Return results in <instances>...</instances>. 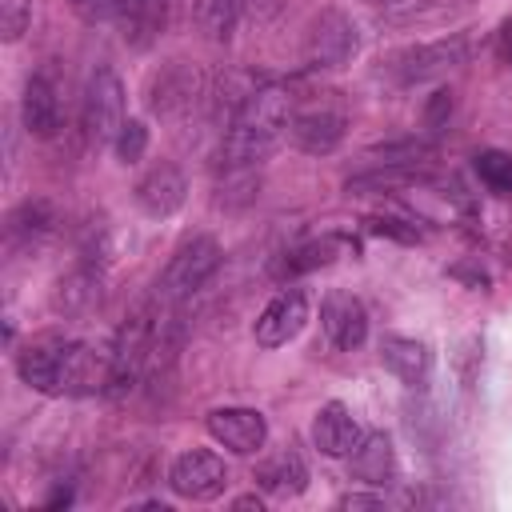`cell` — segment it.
<instances>
[{
    "label": "cell",
    "mask_w": 512,
    "mask_h": 512,
    "mask_svg": "<svg viewBox=\"0 0 512 512\" xmlns=\"http://www.w3.org/2000/svg\"><path fill=\"white\" fill-rule=\"evenodd\" d=\"M292 92L284 84H256L232 108L220 136V168H260L292 124Z\"/></svg>",
    "instance_id": "6da1fadb"
},
{
    "label": "cell",
    "mask_w": 512,
    "mask_h": 512,
    "mask_svg": "<svg viewBox=\"0 0 512 512\" xmlns=\"http://www.w3.org/2000/svg\"><path fill=\"white\" fill-rule=\"evenodd\" d=\"M216 268H220V244H216V236H208V232L188 236V240L172 252V260L164 264V272L156 276V284H152L148 296H152L160 308H180L184 300H192V296L212 280Z\"/></svg>",
    "instance_id": "7a4b0ae2"
},
{
    "label": "cell",
    "mask_w": 512,
    "mask_h": 512,
    "mask_svg": "<svg viewBox=\"0 0 512 512\" xmlns=\"http://www.w3.org/2000/svg\"><path fill=\"white\" fill-rule=\"evenodd\" d=\"M356 48H360V28L340 8L316 12L304 28V68H312V72L344 68L356 56Z\"/></svg>",
    "instance_id": "3957f363"
},
{
    "label": "cell",
    "mask_w": 512,
    "mask_h": 512,
    "mask_svg": "<svg viewBox=\"0 0 512 512\" xmlns=\"http://www.w3.org/2000/svg\"><path fill=\"white\" fill-rule=\"evenodd\" d=\"M124 120H128V116H124V84H120V76H116L108 64L92 68V76H88V84H84V100H80L84 140L96 144V148H100V144H112Z\"/></svg>",
    "instance_id": "277c9868"
},
{
    "label": "cell",
    "mask_w": 512,
    "mask_h": 512,
    "mask_svg": "<svg viewBox=\"0 0 512 512\" xmlns=\"http://www.w3.org/2000/svg\"><path fill=\"white\" fill-rule=\"evenodd\" d=\"M168 488L180 500H216L228 488V468L212 448H188L172 460Z\"/></svg>",
    "instance_id": "5b68a950"
},
{
    "label": "cell",
    "mask_w": 512,
    "mask_h": 512,
    "mask_svg": "<svg viewBox=\"0 0 512 512\" xmlns=\"http://www.w3.org/2000/svg\"><path fill=\"white\" fill-rule=\"evenodd\" d=\"M204 96V76L196 64L188 60H168L160 72H152L148 80V108L164 120L192 112V104Z\"/></svg>",
    "instance_id": "8992f818"
},
{
    "label": "cell",
    "mask_w": 512,
    "mask_h": 512,
    "mask_svg": "<svg viewBox=\"0 0 512 512\" xmlns=\"http://www.w3.org/2000/svg\"><path fill=\"white\" fill-rule=\"evenodd\" d=\"M108 380H112V344L68 340V352H64V376H60V396L108 392Z\"/></svg>",
    "instance_id": "52a82bcc"
},
{
    "label": "cell",
    "mask_w": 512,
    "mask_h": 512,
    "mask_svg": "<svg viewBox=\"0 0 512 512\" xmlns=\"http://www.w3.org/2000/svg\"><path fill=\"white\" fill-rule=\"evenodd\" d=\"M464 60H468V40L464 36H444V40L416 44V48H404L400 56H392V76L400 84H420V80L452 72Z\"/></svg>",
    "instance_id": "ba28073f"
},
{
    "label": "cell",
    "mask_w": 512,
    "mask_h": 512,
    "mask_svg": "<svg viewBox=\"0 0 512 512\" xmlns=\"http://www.w3.org/2000/svg\"><path fill=\"white\" fill-rule=\"evenodd\" d=\"M132 200H136V208H140L144 216L168 220V216H176V212L184 208V200H188V180H184V172H180L172 160H156V164H148V172L136 180Z\"/></svg>",
    "instance_id": "9c48e42d"
},
{
    "label": "cell",
    "mask_w": 512,
    "mask_h": 512,
    "mask_svg": "<svg viewBox=\"0 0 512 512\" xmlns=\"http://www.w3.org/2000/svg\"><path fill=\"white\" fill-rule=\"evenodd\" d=\"M304 324H308V296L300 288H284L260 308L252 336L260 348H280V344L296 340L304 332Z\"/></svg>",
    "instance_id": "30bf717a"
},
{
    "label": "cell",
    "mask_w": 512,
    "mask_h": 512,
    "mask_svg": "<svg viewBox=\"0 0 512 512\" xmlns=\"http://www.w3.org/2000/svg\"><path fill=\"white\" fill-rule=\"evenodd\" d=\"M204 428L220 448H228L236 456H252L268 444V420L256 408H240V404L236 408H212Z\"/></svg>",
    "instance_id": "8fae6325"
},
{
    "label": "cell",
    "mask_w": 512,
    "mask_h": 512,
    "mask_svg": "<svg viewBox=\"0 0 512 512\" xmlns=\"http://www.w3.org/2000/svg\"><path fill=\"white\" fill-rule=\"evenodd\" d=\"M64 352H68V340L48 332V336H36L24 352H16V376L40 392V396H60V376H64Z\"/></svg>",
    "instance_id": "7c38bea8"
},
{
    "label": "cell",
    "mask_w": 512,
    "mask_h": 512,
    "mask_svg": "<svg viewBox=\"0 0 512 512\" xmlns=\"http://www.w3.org/2000/svg\"><path fill=\"white\" fill-rule=\"evenodd\" d=\"M344 112L332 108V104H316V108H296L292 112V124H288V140L308 152V156H328L336 152V144L344 140Z\"/></svg>",
    "instance_id": "4fadbf2b"
},
{
    "label": "cell",
    "mask_w": 512,
    "mask_h": 512,
    "mask_svg": "<svg viewBox=\"0 0 512 512\" xmlns=\"http://www.w3.org/2000/svg\"><path fill=\"white\" fill-rule=\"evenodd\" d=\"M20 124L28 136H40V140H52L64 124V108H60V88L48 72H32L24 80V92H20Z\"/></svg>",
    "instance_id": "5bb4252c"
},
{
    "label": "cell",
    "mask_w": 512,
    "mask_h": 512,
    "mask_svg": "<svg viewBox=\"0 0 512 512\" xmlns=\"http://www.w3.org/2000/svg\"><path fill=\"white\" fill-rule=\"evenodd\" d=\"M320 328L328 336L332 348L340 352H356L364 340H368V312L360 304V296L352 292H328L324 304H320Z\"/></svg>",
    "instance_id": "9a60e30c"
},
{
    "label": "cell",
    "mask_w": 512,
    "mask_h": 512,
    "mask_svg": "<svg viewBox=\"0 0 512 512\" xmlns=\"http://www.w3.org/2000/svg\"><path fill=\"white\" fill-rule=\"evenodd\" d=\"M360 424H356V416L340 404V400H328L316 416H312V444L328 456V460H348L352 456V448L360 444Z\"/></svg>",
    "instance_id": "2e32d148"
},
{
    "label": "cell",
    "mask_w": 512,
    "mask_h": 512,
    "mask_svg": "<svg viewBox=\"0 0 512 512\" xmlns=\"http://www.w3.org/2000/svg\"><path fill=\"white\" fill-rule=\"evenodd\" d=\"M164 20H168V0H120L116 8L120 40L136 52L156 44V36L164 32Z\"/></svg>",
    "instance_id": "e0dca14e"
},
{
    "label": "cell",
    "mask_w": 512,
    "mask_h": 512,
    "mask_svg": "<svg viewBox=\"0 0 512 512\" xmlns=\"http://www.w3.org/2000/svg\"><path fill=\"white\" fill-rule=\"evenodd\" d=\"M348 472L368 484V488H384L392 476H396V448H392V436L388 432H368L360 436V444L352 448L348 456Z\"/></svg>",
    "instance_id": "ac0fdd59"
},
{
    "label": "cell",
    "mask_w": 512,
    "mask_h": 512,
    "mask_svg": "<svg viewBox=\"0 0 512 512\" xmlns=\"http://www.w3.org/2000/svg\"><path fill=\"white\" fill-rule=\"evenodd\" d=\"M380 364L404 380V384H420L428 372H432V348L416 336H400V332H388L380 340Z\"/></svg>",
    "instance_id": "d6986e66"
},
{
    "label": "cell",
    "mask_w": 512,
    "mask_h": 512,
    "mask_svg": "<svg viewBox=\"0 0 512 512\" xmlns=\"http://www.w3.org/2000/svg\"><path fill=\"white\" fill-rule=\"evenodd\" d=\"M52 232H56V208L48 200H40V196L16 204L12 216H8V240H12V248L36 252Z\"/></svg>",
    "instance_id": "ffe728a7"
},
{
    "label": "cell",
    "mask_w": 512,
    "mask_h": 512,
    "mask_svg": "<svg viewBox=\"0 0 512 512\" xmlns=\"http://www.w3.org/2000/svg\"><path fill=\"white\" fill-rule=\"evenodd\" d=\"M100 292H104L100 288V268L96 264H80V268H72L68 276L56 280L52 308L64 312V316H80V312H88V308L100 304Z\"/></svg>",
    "instance_id": "44dd1931"
},
{
    "label": "cell",
    "mask_w": 512,
    "mask_h": 512,
    "mask_svg": "<svg viewBox=\"0 0 512 512\" xmlns=\"http://www.w3.org/2000/svg\"><path fill=\"white\" fill-rule=\"evenodd\" d=\"M256 484H260L268 496L288 500V496H300V492L308 488V468H304V460H300L292 448H284V452L268 456V460L256 468Z\"/></svg>",
    "instance_id": "7402d4cb"
},
{
    "label": "cell",
    "mask_w": 512,
    "mask_h": 512,
    "mask_svg": "<svg viewBox=\"0 0 512 512\" xmlns=\"http://www.w3.org/2000/svg\"><path fill=\"white\" fill-rule=\"evenodd\" d=\"M344 240L340 236H320V240H308L300 248H292L284 260H280V276H304V272H316V268H328L336 256H340Z\"/></svg>",
    "instance_id": "603a6c76"
},
{
    "label": "cell",
    "mask_w": 512,
    "mask_h": 512,
    "mask_svg": "<svg viewBox=\"0 0 512 512\" xmlns=\"http://www.w3.org/2000/svg\"><path fill=\"white\" fill-rule=\"evenodd\" d=\"M412 180H420L416 164H376L368 172L348 176V192H388V188H404Z\"/></svg>",
    "instance_id": "cb8c5ba5"
},
{
    "label": "cell",
    "mask_w": 512,
    "mask_h": 512,
    "mask_svg": "<svg viewBox=\"0 0 512 512\" xmlns=\"http://www.w3.org/2000/svg\"><path fill=\"white\" fill-rule=\"evenodd\" d=\"M240 8H244V0H196L192 12L208 40H228L240 20Z\"/></svg>",
    "instance_id": "d4e9b609"
},
{
    "label": "cell",
    "mask_w": 512,
    "mask_h": 512,
    "mask_svg": "<svg viewBox=\"0 0 512 512\" xmlns=\"http://www.w3.org/2000/svg\"><path fill=\"white\" fill-rule=\"evenodd\" d=\"M472 168H476V176H480L492 192H512V156H508V152H496V148L476 152Z\"/></svg>",
    "instance_id": "484cf974"
},
{
    "label": "cell",
    "mask_w": 512,
    "mask_h": 512,
    "mask_svg": "<svg viewBox=\"0 0 512 512\" xmlns=\"http://www.w3.org/2000/svg\"><path fill=\"white\" fill-rule=\"evenodd\" d=\"M112 148H116V156H120L124 164H136V160L148 152V124H144L140 116H128V120L120 124Z\"/></svg>",
    "instance_id": "4316f807"
},
{
    "label": "cell",
    "mask_w": 512,
    "mask_h": 512,
    "mask_svg": "<svg viewBox=\"0 0 512 512\" xmlns=\"http://www.w3.org/2000/svg\"><path fill=\"white\" fill-rule=\"evenodd\" d=\"M32 24V0H0V36L16 44Z\"/></svg>",
    "instance_id": "83f0119b"
},
{
    "label": "cell",
    "mask_w": 512,
    "mask_h": 512,
    "mask_svg": "<svg viewBox=\"0 0 512 512\" xmlns=\"http://www.w3.org/2000/svg\"><path fill=\"white\" fill-rule=\"evenodd\" d=\"M452 92L448 88H436L432 96H428V104H424V124L432 128V132H440V128H448V120H452Z\"/></svg>",
    "instance_id": "f1b7e54d"
},
{
    "label": "cell",
    "mask_w": 512,
    "mask_h": 512,
    "mask_svg": "<svg viewBox=\"0 0 512 512\" xmlns=\"http://www.w3.org/2000/svg\"><path fill=\"white\" fill-rule=\"evenodd\" d=\"M72 8H76V16L80 20H88V24H100V20H116V8H120V0H68Z\"/></svg>",
    "instance_id": "f546056e"
},
{
    "label": "cell",
    "mask_w": 512,
    "mask_h": 512,
    "mask_svg": "<svg viewBox=\"0 0 512 512\" xmlns=\"http://www.w3.org/2000/svg\"><path fill=\"white\" fill-rule=\"evenodd\" d=\"M340 508H384V496H364V492H348V496H340Z\"/></svg>",
    "instance_id": "4dcf8cb0"
},
{
    "label": "cell",
    "mask_w": 512,
    "mask_h": 512,
    "mask_svg": "<svg viewBox=\"0 0 512 512\" xmlns=\"http://www.w3.org/2000/svg\"><path fill=\"white\" fill-rule=\"evenodd\" d=\"M496 56H500L504 64H512V20H504L500 32H496Z\"/></svg>",
    "instance_id": "1f68e13d"
},
{
    "label": "cell",
    "mask_w": 512,
    "mask_h": 512,
    "mask_svg": "<svg viewBox=\"0 0 512 512\" xmlns=\"http://www.w3.org/2000/svg\"><path fill=\"white\" fill-rule=\"evenodd\" d=\"M260 504H264L260 496H240V500H236V508H260Z\"/></svg>",
    "instance_id": "d6a6232c"
}]
</instances>
